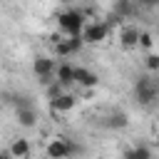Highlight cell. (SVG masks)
Returning <instances> with one entry per match:
<instances>
[{"label": "cell", "instance_id": "1", "mask_svg": "<svg viewBox=\"0 0 159 159\" xmlns=\"http://www.w3.org/2000/svg\"><path fill=\"white\" fill-rule=\"evenodd\" d=\"M57 25L67 37H80L87 22H84V15L80 10H65L57 15Z\"/></svg>", "mask_w": 159, "mask_h": 159}, {"label": "cell", "instance_id": "2", "mask_svg": "<svg viewBox=\"0 0 159 159\" xmlns=\"http://www.w3.org/2000/svg\"><path fill=\"white\" fill-rule=\"evenodd\" d=\"M134 97L142 107H149L157 97H159V84L152 80V77H139L134 82Z\"/></svg>", "mask_w": 159, "mask_h": 159}, {"label": "cell", "instance_id": "3", "mask_svg": "<svg viewBox=\"0 0 159 159\" xmlns=\"http://www.w3.org/2000/svg\"><path fill=\"white\" fill-rule=\"evenodd\" d=\"M107 35H109V25H107L104 20L87 22L84 30H82V40H84V45H99V42L107 40Z\"/></svg>", "mask_w": 159, "mask_h": 159}, {"label": "cell", "instance_id": "4", "mask_svg": "<svg viewBox=\"0 0 159 159\" xmlns=\"http://www.w3.org/2000/svg\"><path fill=\"white\" fill-rule=\"evenodd\" d=\"M70 142L72 139H67V137H55V139H50L47 142V157L50 159H70L72 157V147H70Z\"/></svg>", "mask_w": 159, "mask_h": 159}, {"label": "cell", "instance_id": "5", "mask_svg": "<svg viewBox=\"0 0 159 159\" xmlns=\"http://www.w3.org/2000/svg\"><path fill=\"white\" fill-rule=\"evenodd\" d=\"M82 45H84L82 35H80V37H65L62 42H57V45H55V52H57L60 57H70V55L80 52V50H82Z\"/></svg>", "mask_w": 159, "mask_h": 159}, {"label": "cell", "instance_id": "6", "mask_svg": "<svg viewBox=\"0 0 159 159\" xmlns=\"http://www.w3.org/2000/svg\"><path fill=\"white\" fill-rule=\"evenodd\" d=\"M139 35H142L139 27L124 25V27L119 30V45H122V47H139Z\"/></svg>", "mask_w": 159, "mask_h": 159}, {"label": "cell", "instance_id": "7", "mask_svg": "<svg viewBox=\"0 0 159 159\" xmlns=\"http://www.w3.org/2000/svg\"><path fill=\"white\" fill-rule=\"evenodd\" d=\"M75 82L80 87H97L99 84V77L92 70H87V67H75Z\"/></svg>", "mask_w": 159, "mask_h": 159}, {"label": "cell", "instance_id": "8", "mask_svg": "<svg viewBox=\"0 0 159 159\" xmlns=\"http://www.w3.org/2000/svg\"><path fill=\"white\" fill-rule=\"evenodd\" d=\"M55 80H57L62 87L75 84V67H72L70 62H60V65H57V72H55Z\"/></svg>", "mask_w": 159, "mask_h": 159}, {"label": "cell", "instance_id": "9", "mask_svg": "<svg viewBox=\"0 0 159 159\" xmlns=\"http://www.w3.org/2000/svg\"><path fill=\"white\" fill-rule=\"evenodd\" d=\"M75 104H77V99H75L72 94H67V92H65L62 97H57V99H52V102H50V109H52L55 114H65V112H70Z\"/></svg>", "mask_w": 159, "mask_h": 159}, {"label": "cell", "instance_id": "10", "mask_svg": "<svg viewBox=\"0 0 159 159\" xmlns=\"http://www.w3.org/2000/svg\"><path fill=\"white\" fill-rule=\"evenodd\" d=\"M10 154L15 157V159H27L30 157V142L27 139H15L12 144H10Z\"/></svg>", "mask_w": 159, "mask_h": 159}, {"label": "cell", "instance_id": "11", "mask_svg": "<svg viewBox=\"0 0 159 159\" xmlns=\"http://www.w3.org/2000/svg\"><path fill=\"white\" fill-rule=\"evenodd\" d=\"M17 122H20V127H35L37 112H35L32 107H20V109H17Z\"/></svg>", "mask_w": 159, "mask_h": 159}, {"label": "cell", "instance_id": "12", "mask_svg": "<svg viewBox=\"0 0 159 159\" xmlns=\"http://www.w3.org/2000/svg\"><path fill=\"white\" fill-rule=\"evenodd\" d=\"M124 159H152V152H149L147 144H137L134 149L124 152Z\"/></svg>", "mask_w": 159, "mask_h": 159}, {"label": "cell", "instance_id": "13", "mask_svg": "<svg viewBox=\"0 0 159 159\" xmlns=\"http://www.w3.org/2000/svg\"><path fill=\"white\" fill-rule=\"evenodd\" d=\"M104 124H107V127H127V114H124V112H114Z\"/></svg>", "mask_w": 159, "mask_h": 159}, {"label": "cell", "instance_id": "14", "mask_svg": "<svg viewBox=\"0 0 159 159\" xmlns=\"http://www.w3.org/2000/svg\"><path fill=\"white\" fill-rule=\"evenodd\" d=\"M62 94H65V87H62L60 82H52V84L47 87V97H50V102L57 99V97H62Z\"/></svg>", "mask_w": 159, "mask_h": 159}, {"label": "cell", "instance_id": "15", "mask_svg": "<svg viewBox=\"0 0 159 159\" xmlns=\"http://www.w3.org/2000/svg\"><path fill=\"white\" fill-rule=\"evenodd\" d=\"M144 65H147L149 72H157L159 70V55H147L144 57Z\"/></svg>", "mask_w": 159, "mask_h": 159}, {"label": "cell", "instance_id": "16", "mask_svg": "<svg viewBox=\"0 0 159 159\" xmlns=\"http://www.w3.org/2000/svg\"><path fill=\"white\" fill-rule=\"evenodd\" d=\"M152 45H154V40H152V35H149V32H142V35H139V47H144V50H149Z\"/></svg>", "mask_w": 159, "mask_h": 159}, {"label": "cell", "instance_id": "17", "mask_svg": "<svg viewBox=\"0 0 159 159\" xmlns=\"http://www.w3.org/2000/svg\"><path fill=\"white\" fill-rule=\"evenodd\" d=\"M0 159H15V157H12V154H10V149H5V152H2V154H0Z\"/></svg>", "mask_w": 159, "mask_h": 159}, {"label": "cell", "instance_id": "18", "mask_svg": "<svg viewBox=\"0 0 159 159\" xmlns=\"http://www.w3.org/2000/svg\"><path fill=\"white\" fill-rule=\"evenodd\" d=\"M157 132H159V124H157Z\"/></svg>", "mask_w": 159, "mask_h": 159}]
</instances>
